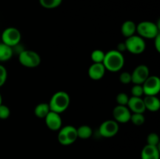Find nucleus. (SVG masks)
<instances>
[{
	"label": "nucleus",
	"mask_w": 160,
	"mask_h": 159,
	"mask_svg": "<svg viewBox=\"0 0 160 159\" xmlns=\"http://www.w3.org/2000/svg\"><path fill=\"white\" fill-rule=\"evenodd\" d=\"M106 70L102 63H92L89 66L88 74L92 80H99L104 77Z\"/></svg>",
	"instance_id": "nucleus-13"
},
{
	"label": "nucleus",
	"mask_w": 160,
	"mask_h": 159,
	"mask_svg": "<svg viewBox=\"0 0 160 159\" xmlns=\"http://www.w3.org/2000/svg\"><path fill=\"white\" fill-rule=\"evenodd\" d=\"M2 42L13 48L19 45L21 41V33L17 28L9 26L2 31L1 35Z\"/></svg>",
	"instance_id": "nucleus-7"
},
{
	"label": "nucleus",
	"mask_w": 160,
	"mask_h": 159,
	"mask_svg": "<svg viewBox=\"0 0 160 159\" xmlns=\"http://www.w3.org/2000/svg\"><path fill=\"white\" fill-rule=\"evenodd\" d=\"M136 28H137V24L134 21L126 20L121 25L120 31H121V34L126 38H128V37H131L136 34Z\"/></svg>",
	"instance_id": "nucleus-17"
},
{
	"label": "nucleus",
	"mask_w": 160,
	"mask_h": 159,
	"mask_svg": "<svg viewBox=\"0 0 160 159\" xmlns=\"http://www.w3.org/2000/svg\"><path fill=\"white\" fill-rule=\"evenodd\" d=\"M13 55V48L6 44L0 43V62H7Z\"/></svg>",
	"instance_id": "nucleus-18"
},
{
	"label": "nucleus",
	"mask_w": 160,
	"mask_h": 159,
	"mask_svg": "<svg viewBox=\"0 0 160 159\" xmlns=\"http://www.w3.org/2000/svg\"><path fill=\"white\" fill-rule=\"evenodd\" d=\"M131 113H144L146 111L143 98L131 96L127 104Z\"/></svg>",
	"instance_id": "nucleus-14"
},
{
	"label": "nucleus",
	"mask_w": 160,
	"mask_h": 159,
	"mask_svg": "<svg viewBox=\"0 0 160 159\" xmlns=\"http://www.w3.org/2000/svg\"><path fill=\"white\" fill-rule=\"evenodd\" d=\"M147 144L152 146H159V137L156 132H151L147 137Z\"/></svg>",
	"instance_id": "nucleus-25"
},
{
	"label": "nucleus",
	"mask_w": 160,
	"mask_h": 159,
	"mask_svg": "<svg viewBox=\"0 0 160 159\" xmlns=\"http://www.w3.org/2000/svg\"><path fill=\"white\" fill-rule=\"evenodd\" d=\"M106 52L101 49H95L91 54V59L94 63H102Z\"/></svg>",
	"instance_id": "nucleus-22"
},
{
	"label": "nucleus",
	"mask_w": 160,
	"mask_h": 159,
	"mask_svg": "<svg viewBox=\"0 0 160 159\" xmlns=\"http://www.w3.org/2000/svg\"><path fill=\"white\" fill-rule=\"evenodd\" d=\"M153 40H154L155 48H156V51H157L158 52H159L160 51V34H158V35L156 36Z\"/></svg>",
	"instance_id": "nucleus-30"
},
{
	"label": "nucleus",
	"mask_w": 160,
	"mask_h": 159,
	"mask_svg": "<svg viewBox=\"0 0 160 159\" xmlns=\"http://www.w3.org/2000/svg\"><path fill=\"white\" fill-rule=\"evenodd\" d=\"M10 108L6 104H2L0 105V119H7L10 116Z\"/></svg>",
	"instance_id": "nucleus-26"
},
{
	"label": "nucleus",
	"mask_w": 160,
	"mask_h": 159,
	"mask_svg": "<svg viewBox=\"0 0 160 159\" xmlns=\"http://www.w3.org/2000/svg\"><path fill=\"white\" fill-rule=\"evenodd\" d=\"M102 64L108 71L117 73L123 69L125 64V59L122 52L116 50H110L105 54Z\"/></svg>",
	"instance_id": "nucleus-1"
},
{
	"label": "nucleus",
	"mask_w": 160,
	"mask_h": 159,
	"mask_svg": "<svg viewBox=\"0 0 160 159\" xmlns=\"http://www.w3.org/2000/svg\"><path fill=\"white\" fill-rule=\"evenodd\" d=\"M130 122H131L135 126H142L145 122V115H144V113H131Z\"/></svg>",
	"instance_id": "nucleus-23"
},
{
	"label": "nucleus",
	"mask_w": 160,
	"mask_h": 159,
	"mask_svg": "<svg viewBox=\"0 0 160 159\" xmlns=\"http://www.w3.org/2000/svg\"><path fill=\"white\" fill-rule=\"evenodd\" d=\"M129 98L128 94L124 93V92H120L116 97V101H117L118 105H125L127 106L128 101H129Z\"/></svg>",
	"instance_id": "nucleus-24"
},
{
	"label": "nucleus",
	"mask_w": 160,
	"mask_h": 159,
	"mask_svg": "<svg viewBox=\"0 0 160 159\" xmlns=\"http://www.w3.org/2000/svg\"><path fill=\"white\" fill-rule=\"evenodd\" d=\"M143 100L146 110L151 112H156L159 110L160 101L157 96H145Z\"/></svg>",
	"instance_id": "nucleus-16"
},
{
	"label": "nucleus",
	"mask_w": 160,
	"mask_h": 159,
	"mask_svg": "<svg viewBox=\"0 0 160 159\" xmlns=\"http://www.w3.org/2000/svg\"><path fill=\"white\" fill-rule=\"evenodd\" d=\"M142 85L145 96H157L160 91V79L157 76H149Z\"/></svg>",
	"instance_id": "nucleus-9"
},
{
	"label": "nucleus",
	"mask_w": 160,
	"mask_h": 159,
	"mask_svg": "<svg viewBox=\"0 0 160 159\" xmlns=\"http://www.w3.org/2000/svg\"><path fill=\"white\" fill-rule=\"evenodd\" d=\"M120 126L114 119H108L102 122L98 128L100 136L104 138H111L118 133Z\"/></svg>",
	"instance_id": "nucleus-8"
},
{
	"label": "nucleus",
	"mask_w": 160,
	"mask_h": 159,
	"mask_svg": "<svg viewBox=\"0 0 160 159\" xmlns=\"http://www.w3.org/2000/svg\"><path fill=\"white\" fill-rule=\"evenodd\" d=\"M2 104V96L1 93H0V105Z\"/></svg>",
	"instance_id": "nucleus-32"
},
{
	"label": "nucleus",
	"mask_w": 160,
	"mask_h": 159,
	"mask_svg": "<svg viewBox=\"0 0 160 159\" xmlns=\"http://www.w3.org/2000/svg\"><path fill=\"white\" fill-rule=\"evenodd\" d=\"M124 43L127 51L134 55L142 54L146 48L145 39L137 34L128 37Z\"/></svg>",
	"instance_id": "nucleus-6"
},
{
	"label": "nucleus",
	"mask_w": 160,
	"mask_h": 159,
	"mask_svg": "<svg viewBox=\"0 0 160 159\" xmlns=\"http://www.w3.org/2000/svg\"><path fill=\"white\" fill-rule=\"evenodd\" d=\"M136 33L142 38L154 39L159 33V25L152 21H142L137 24Z\"/></svg>",
	"instance_id": "nucleus-3"
},
{
	"label": "nucleus",
	"mask_w": 160,
	"mask_h": 159,
	"mask_svg": "<svg viewBox=\"0 0 160 159\" xmlns=\"http://www.w3.org/2000/svg\"><path fill=\"white\" fill-rule=\"evenodd\" d=\"M50 112V108L48 103L42 102L38 104L34 108V115L38 118H45V117L48 115Z\"/></svg>",
	"instance_id": "nucleus-19"
},
{
	"label": "nucleus",
	"mask_w": 160,
	"mask_h": 159,
	"mask_svg": "<svg viewBox=\"0 0 160 159\" xmlns=\"http://www.w3.org/2000/svg\"><path fill=\"white\" fill-rule=\"evenodd\" d=\"M131 73V80L134 84H141L142 85L150 76L149 68L146 65L141 64L136 66Z\"/></svg>",
	"instance_id": "nucleus-10"
},
{
	"label": "nucleus",
	"mask_w": 160,
	"mask_h": 159,
	"mask_svg": "<svg viewBox=\"0 0 160 159\" xmlns=\"http://www.w3.org/2000/svg\"><path fill=\"white\" fill-rule=\"evenodd\" d=\"M119 80H120V83L123 84H129L132 82L131 80V73L129 72H123L120 73V76H119Z\"/></svg>",
	"instance_id": "nucleus-28"
},
{
	"label": "nucleus",
	"mask_w": 160,
	"mask_h": 159,
	"mask_svg": "<svg viewBox=\"0 0 160 159\" xmlns=\"http://www.w3.org/2000/svg\"><path fill=\"white\" fill-rule=\"evenodd\" d=\"M78 138L77 128L71 125L61 127L58 132V141L62 146H70L73 144Z\"/></svg>",
	"instance_id": "nucleus-5"
},
{
	"label": "nucleus",
	"mask_w": 160,
	"mask_h": 159,
	"mask_svg": "<svg viewBox=\"0 0 160 159\" xmlns=\"http://www.w3.org/2000/svg\"><path fill=\"white\" fill-rule=\"evenodd\" d=\"M77 133H78V137L82 140H87L89 139L92 136L93 130L91 126L88 125H82L77 128Z\"/></svg>",
	"instance_id": "nucleus-20"
},
{
	"label": "nucleus",
	"mask_w": 160,
	"mask_h": 159,
	"mask_svg": "<svg viewBox=\"0 0 160 159\" xmlns=\"http://www.w3.org/2000/svg\"><path fill=\"white\" fill-rule=\"evenodd\" d=\"M8 73L6 67L0 64V87H2L6 82L7 80Z\"/></svg>",
	"instance_id": "nucleus-29"
},
{
	"label": "nucleus",
	"mask_w": 160,
	"mask_h": 159,
	"mask_svg": "<svg viewBox=\"0 0 160 159\" xmlns=\"http://www.w3.org/2000/svg\"><path fill=\"white\" fill-rule=\"evenodd\" d=\"M113 119L118 123H127L130 122L131 116V112L128 106L118 105L117 104L112 110Z\"/></svg>",
	"instance_id": "nucleus-11"
},
{
	"label": "nucleus",
	"mask_w": 160,
	"mask_h": 159,
	"mask_svg": "<svg viewBox=\"0 0 160 159\" xmlns=\"http://www.w3.org/2000/svg\"><path fill=\"white\" fill-rule=\"evenodd\" d=\"M131 94L134 97H139L142 98V95H144L143 88H142V85L141 84H134V86L131 88Z\"/></svg>",
	"instance_id": "nucleus-27"
},
{
	"label": "nucleus",
	"mask_w": 160,
	"mask_h": 159,
	"mask_svg": "<svg viewBox=\"0 0 160 159\" xmlns=\"http://www.w3.org/2000/svg\"><path fill=\"white\" fill-rule=\"evenodd\" d=\"M117 51H119L120 52H122V51H126V45H125V43H120L118 45H117Z\"/></svg>",
	"instance_id": "nucleus-31"
},
{
	"label": "nucleus",
	"mask_w": 160,
	"mask_h": 159,
	"mask_svg": "<svg viewBox=\"0 0 160 159\" xmlns=\"http://www.w3.org/2000/svg\"><path fill=\"white\" fill-rule=\"evenodd\" d=\"M20 63L26 68H36L42 62V59L39 54L32 50H23L20 52L18 56Z\"/></svg>",
	"instance_id": "nucleus-4"
},
{
	"label": "nucleus",
	"mask_w": 160,
	"mask_h": 159,
	"mask_svg": "<svg viewBox=\"0 0 160 159\" xmlns=\"http://www.w3.org/2000/svg\"><path fill=\"white\" fill-rule=\"evenodd\" d=\"M62 0H39L41 6L45 9H52L59 7Z\"/></svg>",
	"instance_id": "nucleus-21"
},
{
	"label": "nucleus",
	"mask_w": 160,
	"mask_h": 159,
	"mask_svg": "<svg viewBox=\"0 0 160 159\" xmlns=\"http://www.w3.org/2000/svg\"><path fill=\"white\" fill-rule=\"evenodd\" d=\"M44 119H45V125L50 130L59 131L62 127V120L60 114L50 111Z\"/></svg>",
	"instance_id": "nucleus-12"
},
{
	"label": "nucleus",
	"mask_w": 160,
	"mask_h": 159,
	"mask_svg": "<svg viewBox=\"0 0 160 159\" xmlns=\"http://www.w3.org/2000/svg\"><path fill=\"white\" fill-rule=\"evenodd\" d=\"M70 104V95L67 92L59 90L53 94L48 102L50 111L61 114L67 111Z\"/></svg>",
	"instance_id": "nucleus-2"
},
{
	"label": "nucleus",
	"mask_w": 160,
	"mask_h": 159,
	"mask_svg": "<svg viewBox=\"0 0 160 159\" xmlns=\"http://www.w3.org/2000/svg\"><path fill=\"white\" fill-rule=\"evenodd\" d=\"M160 152L159 146L146 144L142 150L141 158L142 159H159Z\"/></svg>",
	"instance_id": "nucleus-15"
}]
</instances>
